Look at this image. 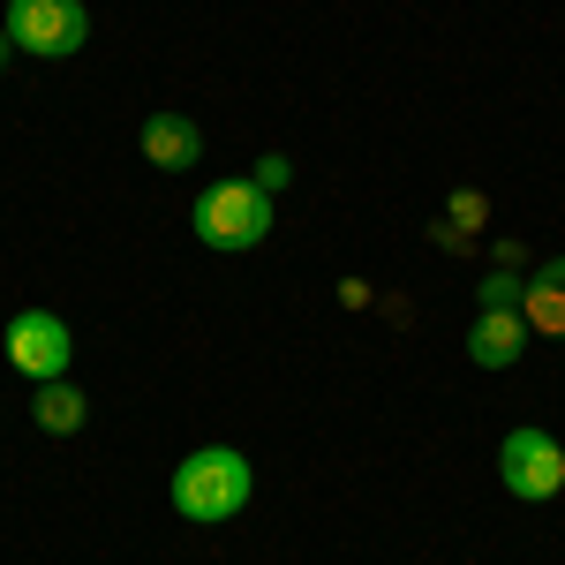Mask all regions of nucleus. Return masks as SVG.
<instances>
[{
    "mask_svg": "<svg viewBox=\"0 0 565 565\" xmlns=\"http://www.w3.org/2000/svg\"><path fill=\"white\" fill-rule=\"evenodd\" d=\"M521 302H527V324H535V332H565V257L543 264V271L527 279Z\"/></svg>",
    "mask_w": 565,
    "mask_h": 565,
    "instance_id": "8",
    "label": "nucleus"
},
{
    "mask_svg": "<svg viewBox=\"0 0 565 565\" xmlns=\"http://www.w3.org/2000/svg\"><path fill=\"white\" fill-rule=\"evenodd\" d=\"M264 189V196H271V189H279V181H287V159H257V174H249Z\"/></svg>",
    "mask_w": 565,
    "mask_h": 565,
    "instance_id": "11",
    "label": "nucleus"
},
{
    "mask_svg": "<svg viewBox=\"0 0 565 565\" xmlns=\"http://www.w3.org/2000/svg\"><path fill=\"white\" fill-rule=\"evenodd\" d=\"M249 460L242 452H226V445H204V452H189L174 468V513L181 521H234L242 505H249Z\"/></svg>",
    "mask_w": 565,
    "mask_h": 565,
    "instance_id": "1",
    "label": "nucleus"
},
{
    "mask_svg": "<svg viewBox=\"0 0 565 565\" xmlns=\"http://www.w3.org/2000/svg\"><path fill=\"white\" fill-rule=\"evenodd\" d=\"M513 302H521V279L490 271V279H482V309H513Z\"/></svg>",
    "mask_w": 565,
    "mask_h": 565,
    "instance_id": "10",
    "label": "nucleus"
},
{
    "mask_svg": "<svg viewBox=\"0 0 565 565\" xmlns=\"http://www.w3.org/2000/svg\"><path fill=\"white\" fill-rule=\"evenodd\" d=\"M196 234H204V249H257L264 234H271V196H264L257 181H212L204 196H196Z\"/></svg>",
    "mask_w": 565,
    "mask_h": 565,
    "instance_id": "2",
    "label": "nucleus"
},
{
    "mask_svg": "<svg viewBox=\"0 0 565 565\" xmlns=\"http://www.w3.org/2000/svg\"><path fill=\"white\" fill-rule=\"evenodd\" d=\"M498 476H505V490L513 498H527V505H543V498H558L565 490V445L551 430H505V445H498Z\"/></svg>",
    "mask_w": 565,
    "mask_h": 565,
    "instance_id": "4",
    "label": "nucleus"
},
{
    "mask_svg": "<svg viewBox=\"0 0 565 565\" xmlns=\"http://www.w3.org/2000/svg\"><path fill=\"white\" fill-rule=\"evenodd\" d=\"M468 354H476L482 370H513V362H521V317H513V309H482Z\"/></svg>",
    "mask_w": 565,
    "mask_h": 565,
    "instance_id": "7",
    "label": "nucleus"
},
{
    "mask_svg": "<svg viewBox=\"0 0 565 565\" xmlns=\"http://www.w3.org/2000/svg\"><path fill=\"white\" fill-rule=\"evenodd\" d=\"M90 39L84 0H8V45L39 53V61H61Z\"/></svg>",
    "mask_w": 565,
    "mask_h": 565,
    "instance_id": "3",
    "label": "nucleus"
},
{
    "mask_svg": "<svg viewBox=\"0 0 565 565\" xmlns=\"http://www.w3.org/2000/svg\"><path fill=\"white\" fill-rule=\"evenodd\" d=\"M143 159L167 167V174H181V167L204 159V136H196L189 114H151V121H143Z\"/></svg>",
    "mask_w": 565,
    "mask_h": 565,
    "instance_id": "6",
    "label": "nucleus"
},
{
    "mask_svg": "<svg viewBox=\"0 0 565 565\" xmlns=\"http://www.w3.org/2000/svg\"><path fill=\"white\" fill-rule=\"evenodd\" d=\"M0 53H8V31H0Z\"/></svg>",
    "mask_w": 565,
    "mask_h": 565,
    "instance_id": "12",
    "label": "nucleus"
},
{
    "mask_svg": "<svg viewBox=\"0 0 565 565\" xmlns=\"http://www.w3.org/2000/svg\"><path fill=\"white\" fill-rule=\"evenodd\" d=\"M68 354H76V340H68V324H61L53 309H23V317L8 324V362H15L23 377H39V385H53V377L68 370Z\"/></svg>",
    "mask_w": 565,
    "mask_h": 565,
    "instance_id": "5",
    "label": "nucleus"
},
{
    "mask_svg": "<svg viewBox=\"0 0 565 565\" xmlns=\"http://www.w3.org/2000/svg\"><path fill=\"white\" fill-rule=\"evenodd\" d=\"M84 392H68V385H45L39 392V430H53V437H68V430H84Z\"/></svg>",
    "mask_w": 565,
    "mask_h": 565,
    "instance_id": "9",
    "label": "nucleus"
}]
</instances>
